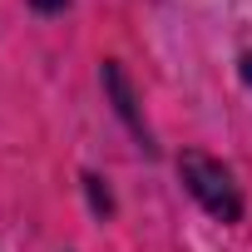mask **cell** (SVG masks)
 <instances>
[{"instance_id":"2","label":"cell","mask_w":252,"mask_h":252,"mask_svg":"<svg viewBox=\"0 0 252 252\" xmlns=\"http://www.w3.org/2000/svg\"><path fill=\"white\" fill-rule=\"evenodd\" d=\"M104 89L114 94V109H119V119H124V124H129V129H134V134L144 139V119H139V104H134V89H129V79H124V69H119L114 60L104 64Z\"/></svg>"},{"instance_id":"3","label":"cell","mask_w":252,"mask_h":252,"mask_svg":"<svg viewBox=\"0 0 252 252\" xmlns=\"http://www.w3.org/2000/svg\"><path fill=\"white\" fill-rule=\"evenodd\" d=\"M30 5H35L40 15H55V10H64V5H69V0H30Z\"/></svg>"},{"instance_id":"1","label":"cell","mask_w":252,"mask_h":252,"mask_svg":"<svg viewBox=\"0 0 252 252\" xmlns=\"http://www.w3.org/2000/svg\"><path fill=\"white\" fill-rule=\"evenodd\" d=\"M178 178H183V188L203 203V213H213L218 222H237V218H242V183L232 178V168H227L222 158L188 149V154L178 158Z\"/></svg>"}]
</instances>
